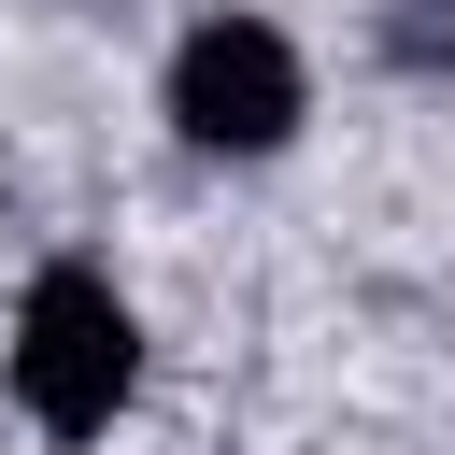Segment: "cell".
Returning a JSON list of instances; mask_svg holds the SVG:
<instances>
[{
	"mask_svg": "<svg viewBox=\"0 0 455 455\" xmlns=\"http://www.w3.org/2000/svg\"><path fill=\"white\" fill-rule=\"evenodd\" d=\"M128 370H142L128 299H114L100 270H43V284H28V313H14V398H28L57 441H85V427H114Z\"/></svg>",
	"mask_w": 455,
	"mask_h": 455,
	"instance_id": "cell-1",
	"label": "cell"
},
{
	"mask_svg": "<svg viewBox=\"0 0 455 455\" xmlns=\"http://www.w3.org/2000/svg\"><path fill=\"white\" fill-rule=\"evenodd\" d=\"M171 114H185V142L270 156V142L299 128V57H284V28H256V14H213V28L171 57Z\"/></svg>",
	"mask_w": 455,
	"mask_h": 455,
	"instance_id": "cell-2",
	"label": "cell"
}]
</instances>
